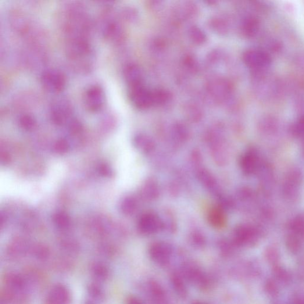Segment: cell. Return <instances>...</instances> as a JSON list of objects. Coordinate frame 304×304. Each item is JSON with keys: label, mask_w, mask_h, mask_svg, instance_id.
<instances>
[{"label": "cell", "mask_w": 304, "mask_h": 304, "mask_svg": "<svg viewBox=\"0 0 304 304\" xmlns=\"http://www.w3.org/2000/svg\"><path fill=\"white\" fill-rule=\"evenodd\" d=\"M51 119L57 125L65 124L71 119L72 110L69 103L59 101L53 103L50 110Z\"/></svg>", "instance_id": "3"}, {"label": "cell", "mask_w": 304, "mask_h": 304, "mask_svg": "<svg viewBox=\"0 0 304 304\" xmlns=\"http://www.w3.org/2000/svg\"><path fill=\"white\" fill-rule=\"evenodd\" d=\"M19 124L23 129L30 130L35 127L36 121L32 116L24 114V115L20 117Z\"/></svg>", "instance_id": "6"}, {"label": "cell", "mask_w": 304, "mask_h": 304, "mask_svg": "<svg viewBox=\"0 0 304 304\" xmlns=\"http://www.w3.org/2000/svg\"><path fill=\"white\" fill-rule=\"evenodd\" d=\"M41 82L43 88L51 94H59L66 86V79L64 75L60 71L49 69L41 74Z\"/></svg>", "instance_id": "1"}, {"label": "cell", "mask_w": 304, "mask_h": 304, "mask_svg": "<svg viewBox=\"0 0 304 304\" xmlns=\"http://www.w3.org/2000/svg\"><path fill=\"white\" fill-rule=\"evenodd\" d=\"M101 31L103 37L110 42H116L121 36V28L119 23L112 19V16H105L102 20Z\"/></svg>", "instance_id": "4"}, {"label": "cell", "mask_w": 304, "mask_h": 304, "mask_svg": "<svg viewBox=\"0 0 304 304\" xmlns=\"http://www.w3.org/2000/svg\"><path fill=\"white\" fill-rule=\"evenodd\" d=\"M242 163L246 173H251L257 167V157L255 154L248 153L244 156Z\"/></svg>", "instance_id": "5"}, {"label": "cell", "mask_w": 304, "mask_h": 304, "mask_svg": "<svg viewBox=\"0 0 304 304\" xmlns=\"http://www.w3.org/2000/svg\"><path fill=\"white\" fill-rule=\"evenodd\" d=\"M105 101V93L100 86L92 85L85 92L84 103L86 108L90 112H100L104 106Z\"/></svg>", "instance_id": "2"}]
</instances>
